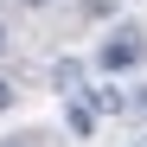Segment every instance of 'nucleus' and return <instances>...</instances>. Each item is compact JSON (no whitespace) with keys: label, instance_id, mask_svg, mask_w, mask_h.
Wrapping results in <instances>:
<instances>
[{"label":"nucleus","instance_id":"1","mask_svg":"<svg viewBox=\"0 0 147 147\" xmlns=\"http://www.w3.org/2000/svg\"><path fill=\"white\" fill-rule=\"evenodd\" d=\"M141 58H147V38H141V32H115V38H102V45H96V70H109V77L134 70Z\"/></svg>","mask_w":147,"mask_h":147},{"label":"nucleus","instance_id":"2","mask_svg":"<svg viewBox=\"0 0 147 147\" xmlns=\"http://www.w3.org/2000/svg\"><path fill=\"white\" fill-rule=\"evenodd\" d=\"M90 115H128V96L121 90H90Z\"/></svg>","mask_w":147,"mask_h":147},{"label":"nucleus","instance_id":"3","mask_svg":"<svg viewBox=\"0 0 147 147\" xmlns=\"http://www.w3.org/2000/svg\"><path fill=\"white\" fill-rule=\"evenodd\" d=\"M64 121H70V134H96V115H90V102H70V109H64Z\"/></svg>","mask_w":147,"mask_h":147},{"label":"nucleus","instance_id":"4","mask_svg":"<svg viewBox=\"0 0 147 147\" xmlns=\"http://www.w3.org/2000/svg\"><path fill=\"white\" fill-rule=\"evenodd\" d=\"M77 77H83V64H77V58H64V64H51V83H58V90H77Z\"/></svg>","mask_w":147,"mask_h":147},{"label":"nucleus","instance_id":"5","mask_svg":"<svg viewBox=\"0 0 147 147\" xmlns=\"http://www.w3.org/2000/svg\"><path fill=\"white\" fill-rule=\"evenodd\" d=\"M128 109H134V115L147 121V90H134V96H128Z\"/></svg>","mask_w":147,"mask_h":147},{"label":"nucleus","instance_id":"6","mask_svg":"<svg viewBox=\"0 0 147 147\" xmlns=\"http://www.w3.org/2000/svg\"><path fill=\"white\" fill-rule=\"evenodd\" d=\"M7 102H13V83H7V77H0V109H7Z\"/></svg>","mask_w":147,"mask_h":147},{"label":"nucleus","instance_id":"7","mask_svg":"<svg viewBox=\"0 0 147 147\" xmlns=\"http://www.w3.org/2000/svg\"><path fill=\"white\" fill-rule=\"evenodd\" d=\"M0 51H7V26H0Z\"/></svg>","mask_w":147,"mask_h":147},{"label":"nucleus","instance_id":"8","mask_svg":"<svg viewBox=\"0 0 147 147\" xmlns=\"http://www.w3.org/2000/svg\"><path fill=\"white\" fill-rule=\"evenodd\" d=\"M26 7H45V0H26Z\"/></svg>","mask_w":147,"mask_h":147}]
</instances>
